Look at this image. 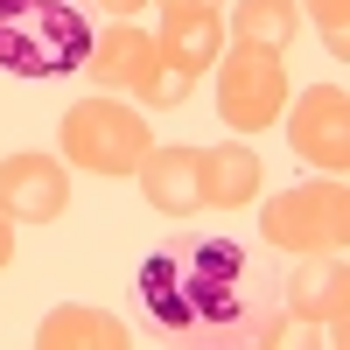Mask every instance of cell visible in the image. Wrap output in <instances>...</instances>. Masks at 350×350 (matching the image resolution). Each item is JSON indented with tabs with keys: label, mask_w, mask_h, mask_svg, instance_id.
<instances>
[{
	"label": "cell",
	"mask_w": 350,
	"mask_h": 350,
	"mask_svg": "<svg viewBox=\"0 0 350 350\" xmlns=\"http://www.w3.org/2000/svg\"><path fill=\"white\" fill-rule=\"evenodd\" d=\"M133 175H140V189H148V203L161 217L211 211V203H203V148H148V161Z\"/></svg>",
	"instance_id": "9c48e42d"
},
{
	"label": "cell",
	"mask_w": 350,
	"mask_h": 350,
	"mask_svg": "<svg viewBox=\"0 0 350 350\" xmlns=\"http://www.w3.org/2000/svg\"><path fill=\"white\" fill-rule=\"evenodd\" d=\"M140 315L175 350H259L287 343V308L259 259L224 231H168L133 273Z\"/></svg>",
	"instance_id": "6da1fadb"
},
{
	"label": "cell",
	"mask_w": 350,
	"mask_h": 350,
	"mask_svg": "<svg viewBox=\"0 0 350 350\" xmlns=\"http://www.w3.org/2000/svg\"><path fill=\"white\" fill-rule=\"evenodd\" d=\"M280 308H287V323H308L329 343H343V329H350V267H343V252H308V267L287 273Z\"/></svg>",
	"instance_id": "52a82bcc"
},
{
	"label": "cell",
	"mask_w": 350,
	"mask_h": 350,
	"mask_svg": "<svg viewBox=\"0 0 350 350\" xmlns=\"http://www.w3.org/2000/svg\"><path fill=\"white\" fill-rule=\"evenodd\" d=\"M189 92H196V77L183 64H168V56H154V70L140 77V105H148V112H175Z\"/></svg>",
	"instance_id": "9a60e30c"
},
{
	"label": "cell",
	"mask_w": 350,
	"mask_h": 350,
	"mask_svg": "<svg viewBox=\"0 0 350 350\" xmlns=\"http://www.w3.org/2000/svg\"><path fill=\"white\" fill-rule=\"evenodd\" d=\"M259 239L280 252H343L350 239V189L343 175H315L301 189H280L267 211H259Z\"/></svg>",
	"instance_id": "277c9868"
},
{
	"label": "cell",
	"mask_w": 350,
	"mask_h": 350,
	"mask_svg": "<svg viewBox=\"0 0 350 350\" xmlns=\"http://www.w3.org/2000/svg\"><path fill=\"white\" fill-rule=\"evenodd\" d=\"M301 28L295 0H239L231 8V42H252V49H287Z\"/></svg>",
	"instance_id": "5bb4252c"
},
{
	"label": "cell",
	"mask_w": 350,
	"mask_h": 350,
	"mask_svg": "<svg viewBox=\"0 0 350 350\" xmlns=\"http://www.w3.org/2000/svg\"><path fill=\"white\" fill-rule=\"evenodd\" d=\"M0 211L14 224H56L70 211V168H56V154H8L0 161Z\"/></svg>",
	"instance_id": "ba28073f"
},
{
	"label": "cell",
	"mask_w": 350,
	"mask_h": 350,
	"mask_svg": "<svg viewBox=\"0 0 350 350\" xmlns=\"http://www.w3.org/2000/svg\"><path fill=\"white\" fill-rule=\"evenodd\" d=\"M154 49L168 56V64H183L189 77H203V70L224 56V21H217V8H175V14L161 21Z\"/></svg>",
	"instance_id": "8fae6325"
},
{
	"label": "cell",
	"mask_w": 350,
	"mask_h": 350,
	"mask_svg": "<svg viewBox=\"0 0 350 350\" xmlns=\"http://www.w3.org/2000/svg\"><path fill=\"white\" fill-rule=\"evenodd\" d=\"M154 36L133 21H112L105 36H92V56H84V77L98 84V92H140V77L154 70Z\"/></svg>",
	"instance_id": "30bf717a"
},
{
	"label": "cell",
	"mask_w": 350,
	"mask_h": 350,
	"mask_svg": "<svg viewBox=\"0 0 350 350\" xmlns=\"http://www.w3.org/2000/svg\"><path fill=\"white\" fill-rule=\"evenodd\" d=\"M98 8H105V14H120V21H126V14H140V8H148V0H98Z\"/></svg>",
	"instance_id": "ac0fdd59"
},
{
	"label": "cell",
	"mask_w": 350,
	"mask_h": 350,
	"mask_svg": "<svg viewBox=\"0 0 350 350\" xmlns=\"http://www.w3.org/2000/svg\"><path fill=\"white\" fill-rule=\"evenodd\" d=\"M287 140H295V154L323 175H343L350 168V92L343 84H315L301 92V105L287 112Z\"/></svg>",
	"instance_id": "8992f818"
},
{
	"label": "cell",
	"mask_w": 350,
	"mask_h": 350,
	"mask_svg": "<svg viewBox=\"0 0 350 350\" xmlns=\"http://www.w3.org/2000/svg\"><path fill=\"white\" fill-rule=\"evenodd\" d=\"M259 196V154L252 148H203V203L239 211Z\"/></svg>",
	"instance_id": "4fadbf2b"
},
{
	"label": "cell",
	"mask_w": 350,
	"mask_h": 350,
	"mask_svg": "<svg viewBox=\"0 0 350 350\" xmlns=\"http://www.w3.org/2000/svg\"><path fill=\"white\" fill-rule=\"evenodd\" d=\"M161 8L175 14V8H217V0H161Z\"/></svg>",
	"instance_id": "d6986e66"
},
{
	"label": "cell",
	"mask_w": 350,
	"mask_h": 350,
	"mask_svg": "<svg viewBox=\"0 0 350 350\" xmlns=\"http://www.w3.org/2000/svg\"><path fill=\"white\" fill-rule=\"evenodd\" d=\"M154 133H148V112H126L120 98H84L64 112V161L70 168H92V175H133L148 161Z\"/></svg>",
	"instance_id": "3957f363"
},
{
	"label": "cell",
	"mask_w": 350,
	"mask_h": 350,
	"mask_svg": "<svg viewBox=\"0 0 350 350\" xmlns=\"http://www.w3.org/2000/svg\"><path fill=\"white\" fill-rule=\"evenodd\" d=\"M8 259H14V217L0 211V267H8Z\"/></svg>",
	"instance_id": "e0dca14e"
},
{
	"label": "cell",
	"mask_w": 350,
	"mask_h": 350,
	"mask_svg": "<svg viewBox=\"0 0 350 350\" xmlns=\"http://www.w3.org/2000/svg\"><path fill=\"white\" fill-rule=\"evenodd\" d=\"M280 105H287V56L231 42L224 70H217V112H224V126L267 133V126H280Z\"/></svg>",
	"instance_id": "5b68a950"
},
{
	"label": "cell",
	"mask_w": 350,
	"mask_h": 350,
	"mask_svg": "<svg viewBox=\"0 0 350 350\" xmlns=\"http://www.w3.org/2000/svg\"><path fill=\"white\" fill-rule=\"evenodd\" d=\"M308 14H315V28H323V42L336 56H350V0H308Z\"/></svg>",
	"instance_id": "2e32d148"
},
{
	"label": "cell",
	"mask_w": 350,
	"mask_h": 350,
	"mask_svg": "<svg viewBox=\"0 0 350 350\" xmlns=\"http://www.w3.org/2000/svg\"><path fill=\"white\" fill-rule=\"evenodd\" d=\"M36 343L42 350H126L133 336H126L120 315H105V308H49Z\"/></svg>",
	"instance_id": "7c38bea8"
},
{
	"label": "cell",
	"mask_w": 350,
	"mask_h": 350,
	"mask_svg": "<svg viewBox=\"0 0 350 350\" xmlns=\"http://www.w3.org/2000/svg\"><path fill=\"white\" fill-rule=\"evenodd\" d=\"M92 56V21L77 0H0V70L8 77H70Z\"/></svg>",
	"instance_id": "7a4b0ae2"
}]
</instances>
